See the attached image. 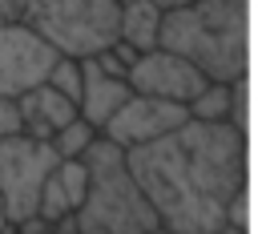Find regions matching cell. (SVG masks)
Instances as JSON below:
<instances>
[{
	"label": "cell",
	"instance_id": "obj_1",
	"mask_svg": "<svg viewBox=\"0 0 258 234\" xmlns=\"http://www.w3.org/2000/svg\"><path fill=\"white\" fill-rule=\"evenodd\" d=\"M125 157L165 230H250V133L234 121L189 117L173 133L125 149Z\"/></svg>",
	"mask_w": 258,
	"mask_h": 234
},
{
	"label": "cell",
	"instance_id": "obj_2",
	"mask_svg": "<svg viewBox=\"0 0 258 234\" xmlns=\"http://www.w3.org/2000/svg\"><path fill=\"white\" fill-rule=\"evenodd\" d=\"M246 8L250 0H194L169 8L161 20V48L181 52L210 81H242L250 77Z\"/></svg>",
	"mask_w": 258,
	"mask_h": 234
},
{
	"label": "cell",
	"instance_id": "obj_3",
	"mask_svg": "<svg viewBox=\"0 0 258 234\" xmlns=\"http://www.w3.org/2000/svg\"><path fill=\"white\" fill-rule=\"evenodd\" d=\"M85 161H89V194L77 210L81 234H149L153 226H161L153 202L145 198L117 141L101 133L89 145Z\"/></svg>",
	"mask_w": 258,
	"mask_h": 234
},
{
	"label": "cell",
	"instance_id": "obj_4",
	"mask_svg": "<svg viewBox=\"0 0 258 234\" xmlns=\"http://www.w3.org/2000/svg\"><path fill=\"white\" fill-rule=\"evenodd\" d=\"M32 24L56 52L85 61L117 40L121 0H44Z\"/></svg>",
	"mask_w": 258,
	"mask_h": 234
},
{
	"label": "cell",
	"instance_id": "obj_5",
	"mask_svg": "<svg viewBox=\"0 0 258 234\" xmlns=\"http://www.w3.org/2000/svg\"><path fill=\"white\" fill-rule=\"evenodd\" d=\"M52 165H56L52 141H40L32 133L0 137V202L8 222L40 214V190Z\"/></svg>",
	"mask_w": 258,
	"mask_h": 234
},
{
	"label": "cell",
	"instance_id": "obj_6",
	"mask_svg": "<svg viewBox=\"0 0 258 234\" xmlns=\"http://www.w3.org/2000/svg\"><path fill=\"white\" fill-rule=\"evenodd\" d=\"M56 56L36 24H0V97H20L48 81Z\"/></svg>",
	"mask_w": 258,
	"mask_h": 234
},
{
	"label": "cell",
	"instance_id": "obj_7",
	"mask_svg": "<svg viewBox=\"0 0 258 234\" xmlns=\"http://www.w3.org/2000/svg\"><path fill=\"white\" fill-rule=\"evenodd\" d=\"M185 121H189V105L149 97V93H129V101L109 117V125L101 133L109 141H117L121 149H133V145H145V141H157V137L173 133Z\"/></svg>",
	"mask_w": 258,
	"mask_h": 234
},
{
	"label": "cell",
	"instance_id": "obj_8",
	"mask_svg": "<svg viewBox=\"0 0 258 234\" xmlns=\"http://www.w3.org/2000/svg\"><path fill=\"white\" fill-rule=\"evenodd\" d=\"M206 81L210 77L194 61H185L181 52L161 48V44L141 52L137 65L129 69V89L133 93H149V97H165V101H181V105H189L206 89Z\"/></svg>",
	"mask_w": 258,
	"mask_h": 234
},
{
	"label": "cell",
	"instance_id": "obj_9",
	"mask_svg": "<svg viewBox=\"0 0 258 234\" xmlns=\"http://www.w3.org/2000/svg\"><path fill=\"white\" fill-rule=\"evenodd\" d=\"M85 194H89V161L85 157H56V165L48 169L44 190H40V218L48 226H56L60 218L81 210Z\"/></svg>",
	"mask_w": 258,
	"mask_h": 234
},
{
	"label": "cell",
	"instance_id": "obj_10",
	"mask_svg": "<svg viewBox=\"0 0 258 234\" xmlns=\"http://www.w3.org/2000/svg\"><path fill=\"white\" fill-rule=\"evenodd\" d=\"M16 101H20L24 133H32V137H40V141H52V133H56V129H64V125L81 113V109H77V101H73V97H64L60 89H52L48 81H40L36 89L20 93Z\"/></svg>",
	"mask_w": 258,
	"mask_h": 234
},
{
	"label": "cell",
	"instance_id": "obj_11",
	"mask_svg": "<svg viewBox=\"0 0 258 234\" xmlns=\"http://www.w3.org/2000/svg\"><path fill=\"white\" fill-rule=\"evenodd\" d=\"M85 65V89H81V101H77V109H81V117H89L97 129H105L109 125V117L129 101V81L125 77H109L93 56H85L81 61Z\"/></svg>",
	"mask_w": 258,
	"mask_h": 234
},
{
	"label": "cell",
	"instance_id": "obj_12",
	"mask_svg": "<svg viewBox=\"0 0 258 234\" xmlns=\"http://www.w3.org/2000/svg\"><path fill=\"white\" fill-rule=\"evenodd\" d=\"M161 20H165V8L157 0H121V28L117 36L129 40L133 48L149 52L161 44Z\"/></svg>",
	"mask_w": 258,
	"mask_h": 234
},
{
	"label": "cell",
	"instance_id": "obj_13",
	"mask_svg": "<svg viewBox=\"0 0 258 234\" xmlns=\"http://www.w3.org/2000/svg\"><path fill=\"white\" fill-rule=\"evenodd\" d=\"M194 121H230L234 117V81H206V89L189 101Z\"/></svg>",
	"mask_w": 258,
	"mask_h": 234
},
{
	"label": "cell",
	"instance_id": "obj_14",
	"mask_svg": "<svg viewBox=\"0 0 258 234\" xmlns=\"http://www.w3.org/2000/svg\"><path fill=\"white\" fill-rule=\"evenodd\" d=\"M101 137V129L89 121V117H73L64 129H56L52 133V149H56V157H85L89 153V145Z\"/></svg>",
	"mask_w": 258,
	"mask_h": 234
},
{
	"label": "cell",
	"instance_id": "obj_15",
	"mask_svg": "<svg viewBox=\"0 0 258 234\" xmlns=\"http://www.w3.org/2000/svg\"><path fill=\"white\" fill-rule=\"evenodd\" d=\"M48 85L52 89H60L64 97H73V101H81V89H85V65L77 61V56H56L52 61V69H48Z\"/></svg>",
	"mask_w": 258,
	"mask_h": 234
},
{
	"label": "cell",
	"instance_id": "obj_16",
	"mask_svg": "<svg viewBox=\"0 0 258 234\" xmlns=\"http://www.w3.org/2000/svg\"><path fill=\"white\" fill-rule=\"evenodd\" d=\"M137 56H141V48H133L129 40H121V36H117V40H113L109 48H101L93 61H97L109 77H125V81H129V69L137 65Z\"/></svg>",
	"mask_w": 258,
	"mask_h": 234
},
{
	"label": "cell",
	"instance_id": "obj_17",
	"mask_svg": "<svg viewBox=\"0 0 258 234\" xmlns=\"http://www.w3.org/2000/svg\"><path fill=\"white\" fill-rule=\"evenodd\" d=\"M44 0H0V24H32Z\"/></svg>",
	"mask_w": 258,
	"mask_h": 234
},
{
	"label": "cell",
	"instance_id": "obj_18",
	"mask_svg": "<svg viewBox=\"0 0 258 234\" xmlns=\"http://www.w3.org/2000/svg\"><path fill=\"white\" fill-rule=\"evenodd\" d=\"M24 133V117H20V101L16 97H0V137Z\"/></svg>",
	"mask_w": 258,
	"mask_h": 234
},
{
	"label": "cell",
	"instance_id": "obj_19",
	"mask_svg": "<svg viewBox=\"0 0 258 234\" xmlns=\"http://www.w3.org/2000/svg\"><path fill=\"white\" fill-rule=\"evenodd\" d=\"M157 4L169 12V8H185V4H194V0H157Z\"/></svg>",
	"mask_w": 258,
	"mask_h": 234
},
{
	"label": "cell",
	"instance_id": "obj_20",
	"mask_svg": "<svg viewBox=\"0 0 258 234\" xmlns=\"http://www.w3.org/2000/svg\"><path fill=\"white\" fill-rule=\"evenodd\" d=\"M0 234H20V230H16V222H8V226H4Z\"/></svg>",
	"mask_w": 258,
	"mask_h": 234
},
{
	"label": "cell",
	"instance_id": "obj_21",
	"mask_svg": "<svg viewBox=\"0 0 258 234\" xmlns=\"http://www.w3.org/2000/svg\"><path fill=\"white\" fill-rule=\"evenodd\" d=\"M8 226V214H4V202H0V230Z\"/></svg>",
	"mask_w": 258,
	"mask_h": 234
},
{
	"label": "cell",
	"instance_id": "obj_22",
	"mask_svg": "<svg viewBox=\"0 0 258 234\" xmlns=\"http://www.w3.org/2000/svg\"><path fill=\"white\" fill-rule=\"evenodd\" d=\"M149 234H177V230H165V226H153Z\"/></svg>",
	"mask_w": 258,
	"mask_h": 234
},
{
	"label": "cell",
	"instance_id": "obj_23",
	"mask_svg": "<svg viewBox=\"0 0 258 234\" xmlns=\"http://www.w3.org/2000/svg\"><path fill=\"white\" fill-rule=\"evenodd\" d=\"M40 234H60V230H56V226H44V230H40Z\"/></svg>",
	"mask_w": 258,
	"mask_h": 234
}]
</instances>
